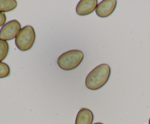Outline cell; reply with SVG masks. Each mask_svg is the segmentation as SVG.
<instances>
[{"mask_svg":"<svg viewBox=\"0 0 150 124\" xmlns=\"http://www.w3.org/2000/svg\"><path fill=\"white\" fill-rule=\"evenodd\" d=\"M21 29V23L17 20L7 22L0 29V39L3 40H12L16 37Z\"/></svg>","mask_w":150,"mask_h":124,"instance_id":"cell-4","label":"cell"},{"mask_svg":"<svg viewBox=\"0 0 150 124\" xmlns=\"http://www.w3.org/2000/svg\"><path fill=\"white\" fill-rule=\"evenodd\" d=\"M9 52V45L7 41L0 39V62L5 59Z\"/></svg>","mask_w":150,"mask_h":124,"instance_id":"cell-9","label":"cell"},{"mask_svg":"<svg viewBox=\"0 0 150 124\" xmlns=\"http://www.w3.org/2000/svg\"><path fill=\"white\" fill-rule=\"evenodd\" d=\"M149 124H150V118H149Z\"/></svg>","mask_w":150,"mask_h":124,"instance_id":"cell-13","label":"cell"},{"mask_svg":"<svg viewBox=\"0 0 150 124\" xmlns=\"http://www.w3.org/2000/svg\"><path fill=\"white\" fill-rule=\"evenodd\" d=\"M18 3L15 0H0V13H4L15 10Z\"/></svg>","mask_w":150,"mask_h":124,"instance_id":"cell-8","label":"cell"},{"mask_svg":"<svg viewBox=\"0 0 150 124\" xmlns=\"http://www.w3.org/2000/svg\"><path fill=\"white\" fill-rule=\"evenodd\" d=\"M116 0H103L98 4L95 12L97 15L100 18H106L111 15L117 7Z\"/></svg>","mask_w":150,"mask_h":124,"instance_id":"cell-5","label":"cell"},{"mask_svg":"<svg viewBox=\"0 0 150 124\" xmlns=\"http://www.w3.org/2000/svg\"><path fill=\"white\" fill-rule=\"evenodd\" d=\"M98 5L97 0H81L76 6V13L80 16L88 15L96 10Z\"/></svg>","mask_w":150,"mask_h":124,"instance_id":"cell-6","label":"cell"},{"mask_svg":"<svg viewBox=\"0 0 150 124\" xmlns=\"http://www.w3.org/2000/svg\"><path fill=\"white\" fill-rule=\"evenodd\" d=\"M10 69L7 64L0 62V78H4L10 75Z\"/></svg>","mask_w":150,"mask_h":124,"instance_id":"cell-10","label":"cell"},{"mask_svg":"<svg viewBox=\"0 0 150 124\" xmlns=\"http://www.w3.org/2000/svg\"><path fill=\"white\" fill-rule=\"evenodd\" d=\"M94 124H103V123H95Z\"/></svg>","mask_w":150,"mask_h":124,"instance_id":"cell-12","label":"cell"},{"mask_svg":"<svg viewBox=\"0 0 150 124\" xmlns=\"http://www.w3.org/2000/svg\"><path fill=\"white\" fill-rule=\"evenodd\" d=\"M36 34L32 26H26L21 29L16 37V45L21 51H27L33 47Z\"/></svg>","mask_w":150,"mask_h":124,"instance_id":"cell-3","label":"cell"},{"mask_svg":"<svg viewBox=\"0 0 150 124\" xmlns=\"http://www.w3.org/2000/svg\"><path fill=\"white\" fill-rule=\"evenodd\" d=\"M84 58V54L79 50H71L61 54L57 59V64L61 69L70 71L77 68Z\"/></svg>","mask_w":150,"mask_h":124,"instance_id":"cell-2","label":"cell"},{"mask_svg":"<svg viewBox=\"0 0 150 124\" xmlns=\"http://www.w3.org/2000/svg\"><path fill=\"white\" fill-rule=\"evenodd\" d=\"M111 71V67L107 64H102L96 67L86 76V87L92 90L101 88L109 80Z\"/></svg>","mask_w":150,"mask_h":124,"instance_id":"cell-1","label":"cell"},{"mask_svg":"<svg viewBox=\"0 0 150 124\" xmlns=\"http://www.w3.org/2000/svg\"><path fill=\"white\" fill-rule=\"evenodd\" d=\"M6 20H7V18H6L5 14L0 13V27L5 24Z\"/></svg>","mask_w":150,"mask_h":124,"instance_id":"cell-11","label":"cell"},{"mask_svg":"<svg viewBox=\"0 0 150 124\" xmlns=\"http://www.w3.org/2000/svg\"><path fill=\"white\" fill-rule=\"evenodd\" d=\"M94 114L87 108H81L76 115L75 124H92Z\"/></svg>","mask_w":150,"mask_h":124,"instance_id":"cell-7","label":"cell"}]
</instances>
